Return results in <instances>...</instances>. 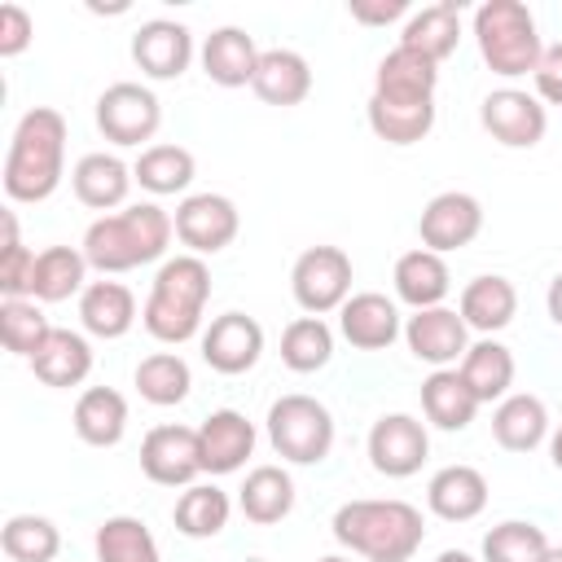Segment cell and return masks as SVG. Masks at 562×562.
I'll return each instance as SVG.
<instances>
[{
  "instance_id": "cell-1",
  "label": "cell",
  "mask_w": 562,
  "mask_h": 562,
  "mask_svg": "<svg viewBox=\"0 0 562 562\" xmlns=\"http://www.w3.org/2000/svg\"><path fill=\"white\" fill-rule=\"evenodd\" d=\"M66 176V119L53 105H35L18 119L4 154V193L13 202H44Z\"/></svg>"
},
{
  "instance_id": "cell-2",
  "label": "cell",
  "mask_w": 562,
  "mask_h": 562,
  "mask_svg": "<svg viewBox=\"0 0 562 562\" xmlns=\"http://www.w3.org/2000/svg\"><path fill=\"white\" fill-rule=\"evenodd\" d=\"M176 220L158 202H136L114 215H101L83 233V259L97 272H132L167 255Z\"/></svg>"
},
{
  "instance_id": "cell-3",
  "label": "cell",
  "mask_w": 562,
  "mask_h": 562,
  "mask_svg": "<svg viewBox=\"0 0 562 562\" xmlns=\"http://www.w3.org/2000/svg\"><path fill=\"white\" fill-rule=\"evenodd\" d=\"M329 527L338 544L369 562H408L426 540L422 509L408 501H347Z\"/></svg>"
},
{
  "instance_id": "cell-4",
  "label": "cell",
  "mask_w": 562,
  "mask_h": 562,
  "mask_svg": "<svg viewBox=\"0 0 562 562\" xmlns=\"http://www.w3.org/2000/svg\"><path fill=\"white\" fill-rule=\"evenodd\" d=\"M206 299H211V268L202 263V255H176L158 268L140 321L158 342L180 347L202 329Z\"/></svg>"
},
{
  "instance_id": "cell-5",
  "label": "cell",
  "mask_w": 562,
  "mask_h": 562,
  "mask_svg": "<svg viewBox=\"0 0 562 562\" xmlns=\"http://www.w3.org/2000/svg\"><path fill=\"white\" fill-rule=\"evenodd\" d=\"M474 44H479V57L487 61V70L501 79L536 75V66L544 57L536 18L522 0H483L474 9Z\"/></svg>"
},
{
  "instance_id": "cell-6",
  "label": "cell",
  "mask_w": 562,
  "mask_h": 562,
  "mask_svg": "<svg viewBox=\"0 0 562 562\" xmlns=\"http://www.w3.org/2000/svg\"><path fill=\"white\" fill-rule=\"evenodd\" d=\"M268 443L294 465H316L334 448V413L312 395H281L268 408Z\"/></svg>"
},
{
  "instance_id": "cell-7",
  "label": "cell",
  "mask_w": 562,
  "mask_h": 562,
  "mask_svg": "<svg viewBox=\"0 0 562 562\" xmlns=\"http://www.w3.org/2000/svg\"><path fill=\"white\" fill-rule=\"evenodd\" d=\"M290 290H294V303L307 316L338 312L351 299V259H347V250L307 246L290 268Z\"/></svg>"
},
{
  "instance_id": "cell-8",
  "label": "cell",
  "mask_w": 562,
  "mask_h": 562,
  "mask_svg": "<svg viewBox=\"0 0 562 562\" xmlns=\"http://www.w3.org/2000/svg\"><path fill=\"white\" fill-rule=\"evenodd\" d=\"M162 123V101L145 88V83H110L101 97H97V127L105 140L114 145H140V140H154Z\"/></svg>"
},
{
  "instance_id": "cell-9",
  "label": "cell",
  "mask_w": 562,
  "mask_h": 562,
  "mask_svg": "<svg viewBox=\"0 0 562 562\" xmlns=\"http://www.w3.org/2000/svg\"><path fill=\"white\" fill-rule=\"evenodd\" d=\"M479 123L505 149H531L549 132V114H544L540 97H531L522 88H496V92H487L483 105H479Z\"/></svg>"
},
{
  "instance_id": "cell-10",
  "label": "cell",
  "mask_w": 562,
  "mask_h": 562,
  "mask_svg": "<svg viewBox=\"0 0 562 562\" xmlns=\"http://www.w3.org/2000/svg\"><path fill=\"white\" fill-rule=\"evenodd\" d=\"M176 237L180 246H189V255H220L224 246H233L241 215L233 206V198L224 193H189L176 206Z\"/></svg>"
},
{
  "instance_id": "cell-11",
  "label": "cell",
  "mask_w": 562,
  "mask_h": 562,
  "mask_svg": "<svg viewBox=\"0 0 562 562\" xmlns=\"http://www.w3.org/2000/svg\"><path fill=\"white\" fill-rule=\"evenodd\" d=\"M140 470L149 483L158 487H193V479L202 474V452H198V430L167 422L154 426L140 439Z\"/></svg>"
},
{
  "instance_id": "cell-12",
  "label": "cell",
  "mask_w": 562,
  "mask_h": 562,
  "mask_svg": "<svg viewBox=\"0 0 562 562\" xmlns=\"http://www.w3.org/2000/svg\"><path fill=\"white\" fill-rule=\"evenodd\" d=\"M430 457V435L408 413H382L369 430V465L386 479H408Z\"/></svg>"
},
{
  "instance_id": "cell-13",
  "label": "cell",
  "mask_w": 562,
  "mask_h": 562,
  "mask_svg": "<svg viewBox=\"0 0 562 562\" xmlns=\"http://www.w3.org/2000/svg\"><path fill=\"white\" fill-rule=\"evenodd\" d=\"M483 228V206L474 193H461V189H448V193H435L417 220V233H422V246L435 250V255H448V250H461L479 237Z\"/></svg>"
},
{
  "instance_id": "cell-14",
  "label": "cell",
  "mask_w": 562,
  "mask_h": 562,
  "mask_svg": "<svg viewBox=\"0 0 562 562\" xmlns=\"http://www.w3.org/2000/svg\"><path fill=\"white\" fill-rule=\"evenodd\" d=\"M259 356H263V325L246 312H224L202 329V360L224 378L255 369Z\"/></svg>"
},
{
  "instance_id": "cell-15",
  "label": "cell",
  "mask_w": 562,
  "mask_h": 562,
  "mask_svg": "<svg viewBox=\"0 0 562 562\" xmlns=\"http://www.w3.org/2000/svg\"><path fill=\"white\" fill-rule=\"evenodd\" d=\"M404 342L417 360H426L435 369H452L470 351V325L452 307H426L404 321Z\"/></svg>"
},
{
  "instance_id": "cell-16",
  "label": "cell",
  "mask_w": 562,
  "mask_h": 562,
  "mask_svg": "<svg viewBox=\"0 0 562 562\" xmlns=\"http://www.w3.org/2000/svg\"><path fill=\"white\" fill-rule=\"evenodd\" d=\"M132 61L140 66V75L149 79H180L193 61V35L184 22L171 18H154L140 22L132 35Z\"/></svg>"
},
{
  "instance_id": "cell-17",
  "label": "cell",
  "mask_w": 562,
  "mask_h": 562,
  "mask_svg": "<svg viewBox=\"0 0 562 562\" xmlns=\"http://www.w3.org/2000/svg\"><path fill=\"white\" fill-rule=\"evenodd\" d=\"M198 452H202V474H233L246 465L255 452V422L237 408H215L198 426Z\"/></svg>"
},
{
  "instance_id": "cell-18",
  "label": "cell",
  "mask_w": 562,
  "mask_h": 562,
  "mask_svg": "<svg viewBox=\"0 0 562 562\" xmlns=\"http://www.w3.org/2000/svg\"><path fill=\"white\" fill-rule=\"evenodd\" d=\"M338 329H342V338H347L351 347H360V351H382V347H391V342L404 334L395 303H391L386 294H378V290L351 294V299L338 307Z\"/></svg>"
},
{
  "instance_id": "cell-19",
  "label": "cell",
  "mask_w": 562,
  "mask_h": 562,
  "mask_svg": "<svg viewBox=\"0 0 562 562\" xmlns=\"http://www.w3.org/2000/svg\"><path fill=\"white\" fill-rule=\"evenodd\" d=\"M426 505L443 522H470L487 509V479L474 465H443L426 483Z\"/></svg>"
},
{
  "instance_id": "cell-20",
  "label": "cell",
  "mask_w": 562,
  "mask_h": 562,
  "mask_svg": "<svg viewBox=\"0 0 562 562\" xmlns=\"http://www.w3.org/2000/svg\"><path fill=\"white\" fill-rule=\"evenodd\" d=\"M391 281H395L400 303H408L413 312L443 307V299H448V290H452V272H448L443 255H435V250H426V246H417V250L400 255V259H395V277H391Z\"/></svg>"
},
{
  "instance_id": "cell-21",
  "label": "cell",
  "mask_w": 562,
  "mask_h": 562,
  "mask_svg": "<svg viewBox=\"0 0 562 562\" xmlns=\"http://www.w3.org/2000/svg\"><path fill=\"white\" fill-rule=\"evenodd\" d=\"M250 88H255V97L268 101V105H281V110H285V105H299V101H307V92H312V66H307L303 53H294V48H263Z\"/></svg>"
},
{
  "instance_id": "cell-22",
  "label": "cell",
  "mask_w": 562,
  "mask_h": 562,
  "mask_svg": "<svg viewBox=\"0 0 562 562\" xmlns=\"http://www.w3.org/2000/svg\"><path fill=\"white\" fill-rule=\"evenodd\" d=\"M259 48L241 26H220L202 40V70L220 88H246L255 79Z\"/></svg>"
},
{
  "instance_id": "cell-23",
  "label": "cell",
  "mask_w": 562,
  "mask_h": 562,
  "mask_svg": "<svg viewBox=\"0 0 562 562\" xmlns=\"http://www.w3.org/2000/svg\"><path fill=\"white\" fill-rule=\"evenodd\" d=\"M132 167L119 158V154H83L70 171V184H75V198L92 211H114L127 202V189H132Z\"/></svg>"
},
{
  "instance_id": "cell-24",
  "label": "cell",
  "mask_w": 562,
  "mask_h": 562,
  "mask_svg": "<svg viewBox=\"0 0 562 562\" xmlns=\"http://www.w3.org/2000/svg\"><path fill=\"white\" fill-rule=\"evenodd\" d=\"M457 44H461V4H457V0H439V4L417 9V13L404 22V35H400V48L422 53V57H430L435 66H439L443 57H452Z\"/></svg>"
},
{
  "instance_id": "cell-25",
  "label": "cell",
  "mask_w": 562,
  "mask_h": 562,
  "mask_svg": "<svg viewBox=\"0 0 562 562\" xmlns=\"http://www.w3.org/2000/svg\"><path fill=\"white\" fill-rule=\"evenodd\" d=\"M549 435V408L540 395H505L492 413V439L505 448V452H531L540 448Z\"/></svg>"
},
{
  "instance_id": "cell-26",
  "label": "cell",
  "mask_w": 562,
  "mask_h": 562,
  "mask_svg": "<svg viewBox=\"0 0 562 562\" xmlns=\"http://www.w3.org/2000/svg\"><path fill=\"white\" fill-rule=\"evenodd\" d=\"M79 321L92 338H123L136 325V299L123 281H88L79 294Z\"/></svg>"
},
{
  "instance_id": "cell-27",
  "label": "cell",
  "mask_w": 562,
  "mask_h": 562,
  "mask_svg": "<svg viewBox=\"0 0 562 562\" xmlns=\"http://www.w3.org/2000/svg\"><path fill=\"white\" fill-rule=\"evenodd\" d=\"M31 369H35V378H40L44 386H57V391L79 386V382L92 373V347H88V338L75 334V329H53L48 342L31 356Z\"/></svg>"
},
{
  "instance_id": "cell-28",
  "label": "cell",
  "mask_w": 562,
  "mask_h": 562,
  "mask_svg": "<svg viewBox=\"0 0 562 562\" xmlns=\"http://www.w3.org/2000/svg\"><path fill=\"white\" fill-rule=\"evenodd\" d=\"M75 435L88 448H114L127 435V400L114 386H88L75 400Z\"/></svg>"
},
{
  "instance_id": "cell-29",
  "label": "cell",
  "mask_w": 562,
  "mask_h": 562,
  "mask_svg": "<svg viewBox=\"0 0 562 562\" xmlns=\"http://www.w3.org/2000/svg\"><path fill=\"white\" fill-rule=\"evenodd\" d=\"M369 127L386 145H417L435 127V101H408V97H369Z\"/></svg>"
},
{
  "instance_id": "cell-30",
  "label": "cell",
  "mask_w": 562,
  "mask_h": 562,
  "mask_svg": "<svg viewBox=\"0 0 562 562\" xmlns=\"http://www.w3.org/2000/svg\"><path fill=\"white\" fill-rule=\"evenodd\" d=\"M88 290V259L75 246H48L35 255V277H31V299L35 303H66L70 294Z\"/></svg>"
},
{
  "instance_id": "cell-31",
  "label": "cell",
  "mask_w": 562,
  "mask_h": 562,
  "mask_svg": "<svg viewBox=\"0 0 562 562\" xmlns=\"http://www.w3.org/2000/svg\"><path fill=\"white\" fill-rule=\"evenodd\" d=\"M457 312H461V321L470 329H479V334L492 338L496 329H505L518 316V290L505 277H474L461 290V307Z\"/></svg>"
},
{
  "instance_id": "cell-32",
  "label": "cell",
  "mask_w": 562,
  "mask_h": 562,
  "mask_svg": "<svg viewBox=\"0 0 562 562\" xmlns=\"http://www.w3.org/2000/svg\"><path fill=\"white\" fill-rule=\"evenodd\" d=\"M465 386L474 391L479 404H492V400H505L509 386H514V351L496 338H479L470 342V351L461 356V369Z\"/></svg>"
},
{
  "instance_id": "cell-33",
  "label": "cell",
  "mask_w": 562,
  "mask_h": 562,
  "mask_svg": "<svg viewBox=\"0 0 562 562\" xmlns=\"http://www.w3.org/2000/svg\"><path fill=\"white\" fill-rule=\"evenodd\" d=\"M422 413L439 430H465L479 413V400H474V391L465 386V378L457 369H435L422 382Z\"/></svg>"
},
{
  "instance_id": "cell-34",
  "label": "cell",
  "mask_w": 562,
  "mask_h": 562,
  "mask_svg": "<svg viewBox=\"0 0 562 562\" xmlns=\"http://www.w3.org/2000/svg\"><path fill=\"white\" fill-rule=\"evenodd\" d=\"M435 83H439V66L422 53L408 48H391L378 61L373 75V92L378 97H408V101H435Z\"/></svg>"
},
{
  "instance_id": "cell-35",
  "label": "cell",
  "mask_w": 562,
  "mask_h": 562,
  "mask_svg": "<svg viewBox=\"0 0 562 562\" xmlns=\"http://www.w3.org/2000/svg\"><path fill=\"white\" fill-rule=\"evenodd\" d=\"M237 505L250 522L272 527L294 509V479L281 465H255L237 492Z\"/></svg>"
},
{
  "instance_id": "cell-36",
  "label": "cell",
  "mask_w": 562,
  "mask_h": 562,
  "mask_svg": "<svg viewBox=\"0 0 562 562\" xmlns=\"http://www.w3.org/2000/svg\"><path fill=\"white\" fill-rule=\"evenodd\" d=\"M228 514H233L228 492H220L215 483H193V487H184V496L176 501L171 522H176V531L189 536V540H211V536H220V531L228 527Z\"/></svg>"
},
{
  "instance_id": "cell-37",
  "label": "cell",
  "mask_w": 562,
  "mask_h": 562,
  "mask_svg": "<svg viewBox=\"0 0 562 562\" xmlns=\"http://www.w3.org/2000/svg\"><path fill=\"white\" fill-rule=\"evenodd\" d=\"M92 549H97V562H162L154 531L132 514L105 518L92 536Z\"/></svg>"
},
{
  "instance_id": "cell-38",
  "label": "cell",
  "mask_w": 562,
  "mask_h": 562,
  "mask_svg": "<svg viewBox=\"0 0 562 562\" xmlns=\"http://www.w3.org/2000/svg\"><path fill=\"white\" fill-rule=\"evenodd\" d=\"M132 176H136L140 189L162 198V193H184L198 176V162L184 145H149V149H140Z\"/></svg>"
},
{
  "instance_id": "cell-39",
  "label": "cell",
  "mask_w": 562,
  "mask_h": 562,
  "mask_svg": "<svg viewBox=\"0 0 562 562\" xmlns=\"http://www.w3.org/2000/svg\"><path fill=\"white\" fill-rule=\"evenodd\" d=\"M132 382H136L140 400H149V404H158V408H171V404H180V400L189 395L193 373H189V364H184L176 351H154V356H145V360L136 364Z\"/></svg>"
},
{
  "instance_id": "cell-40",
  "label": "cell",
  "mask_w": 562,
  "mask_h": 562,
  "mask_svg": "<svg viewBox=\"0 0 562 562\" xmlns=\"http://www.w3.org/2000/svg\"><path fill=\"white\" fill-rule=\"evenodd\" d=\"M329 356H334V329L321 316H299V321L285 325V334H281V360H285V369L316 373V369L329 364Z\"/></svg>"
},
{
  "instance_id": "cell-41",
  "label": "cell",
  "mask_w": 562,
  "mask_h": 562,
  "mask_svg": "<svg viewBox=\"0 0 562 562\" xmlns=\"http://www.w3.org/2000/svg\"><path fill=\"white\" fill-rule=\"evenodd\" d=\"M0 544L13 562H53L61 553V531L44 514H13L0 531Z\"/></svg>"
},
{
  "instance_id": "cell-42",
  "label": "cell",
  "mask_w": 562,
  "mask_h": 562,
  "mask_svg": "<svg viewBox=\"0 0 562 562\" xmlns=\"http://www.w3.org/2000/svg\"><path fill=\"white\" fill-rule=\"evenodd\" d=\"M53 329H57V325H48V316L40 312L35 299H4V303H0V342H4L13 356L31 360V356L48 342Z\"/></svg>"
},
{
  "instance_id": "cell-43",
  "label": "cell",
  "mask_w": 562,
  "mask_h": 562,
  "mask_svg": "<svg viewBox=\"0 0 562 562\" xmlns=\"http://www.w3.org/2000/svg\"><path fill=\"white\" fill-rule=\"evenodd\" d=\"M544 553H549L544 531L536 522L509 518V522H496L483 536V558L479 562H544Z\"/></svg>"
},
{
  "instance_id": "cell-44",
  "label": "cell",
  "mask_w": 562,
  "mask_h": 562,
  "mask_svg": "<svg viewBox=\"0 0 562 562\" xmlns=\"http://www.w3.org/2000/svg\"><path fill=\"white\" fill-rule=\"evenodd\" d=\"M35 277V250L22 246L13 211H4V246H0V294L4 299H31Z\"/></svg>"
},
{
  "instance_id": "cell-45",
  "label": "cell",
  "mask_w": 562,
  "mask_h": 562,
  "mask_svg": "<svg viewBox=\"0 0 562 562\" xmlns=\"http://www.w3.org/2000/svg\"><path fill=\"white\" fill-rule=\"evenodd\" d=\"M35 22L22 4H0V57H18L31 48Z\"/></svg>"
},
{
  "instance_id": "cell-46",
  "label": "cell",
  "mask_w": 562,
  "mask_h": 562,
  "mask_svg": "<svg viewBox=\"0 0 562 562\" xmlns=\"http://www.w3.org/2000/svg\"><path fill=\"white\" fill-rule=\"evenodd\" d=\"M536 97L549 105H562V44H549L540 66H536Z\"/></svg>"
},
{
  "instance_id": "cell-47",
  "label": "cell",
  "mask_w": 562,
  "mask_h": 562,
  "mask_svg": "<svg viewBox=\"0 0 562 562\" xmlns=\"http://www.w3.org/2000/svg\"><path fill=\"white\" fill-rule=\"evenodd\" d=\"M400 13H408V0H386V4H351V18L356 22H364V26H386V22H395Z\"/></svg>"
},
{
  "instance_id": "cell-48",
  "label": "cell",
  "mask_w": 562,
  "mask_h": 562,
  "mask_svg": "<svg viewBox=\"0 0 562 562\" xmlns=\"http://www.w3.org/2000/svg\"><path fill=\"white\" fill-rule=\"evenodd\" d=\"M544 307H549V321L562 329V272L549 281V294H544Z\"/></svg>"
},
{
  "instance_id": "cell-49",
  "label": "cell",
  "mask_w": 562,
  "mask_h": 562,
  "mask_svg": "<svg viewBox=\"0 0 562 562\" xmlns=\"http://www.w3.org/2000/svg\"><path fill=\"white\" fill-rule=\"evenodd\" d=\"M435 562H479V558H470L465 549H443V553H439Z\"/></svg>"
},
{
  "instance_id": "cell-50",
  "label": "cell",
  "mask_w": 562,
  "mask_h": 562,
  "mask_svg": "<svg viewBox=\"0 0 562 562\" xmlns=\"http://www.w3.org/2000/svg\"><path fill=\"white\" fill-rule=\"evenodd\" d=\"M549 457H553V465L562 470V426H558V435L549 439Z\"/></svg>"
},
{
  "instance_id": "cell-51",
  "label": "cell",
  "mask_w": 562,
  "mask_h": 562,
  "mask_svg": "<svg viewBox=\"0 0 562 562\" xmlns=\"http://www.w3.org/2000/svg\"><path fill=\"white\" fill-rule=\"evenodd\" d=\"M544 562H562V549H549V553H544Z\"/></svg>"
},
{
  "instance_id": "cell-52",
  "label": "cell",
  "mask_w": 562,
  "mask_h": 562,
  "mask_svg": "<svg viewBox=\"0 0 562 562\" xmlns=\"http://www.w3.org/2000/svg\"><path fill=\"white\" fill-rule=\"evenodd\" d=\"M316 562H351V558H338V553H329V558H316Z\"/></svg>"
}]
</instances>
